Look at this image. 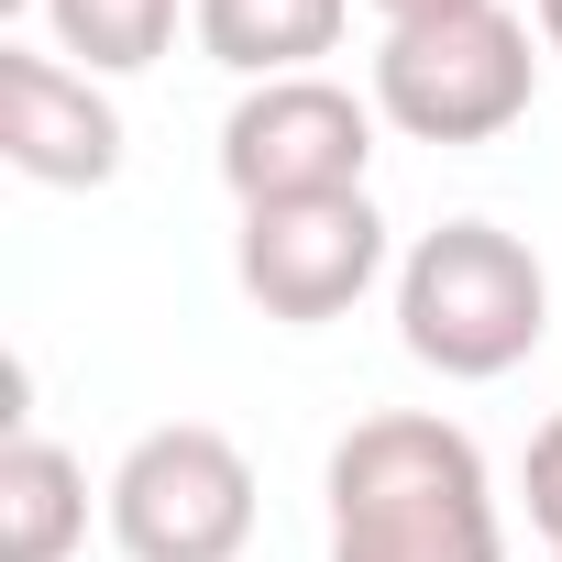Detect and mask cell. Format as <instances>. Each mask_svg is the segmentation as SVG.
Wrapping results in <instances>:
<instances>
[{
	"label": "cell",
	"mask_w": 562,
	"mask_h": 562,
	"mask_svg": "<svg viewBox=\"0 0 562 562\" xmlns=\"http://www.w3.org/2000/svg\"><path fill=\"white\" fill-rule=\"evenodd\" d=\"M89 540V474L67 441L12 430L0 441V562H67Z\"/></svg>",
	"instance_id": "obj_9"
},
{
	"label": "cell",
	"mask_w": 562,
	"mask_h": 562,
	"mask_svg": "<svg viewBox=\"0 0 562 562\" xmlns=\"http://www.w3.org/2000/svg\"><path fill=\"white\" fill-rule=\"evenodd\" d=\"M232 276L265 321L288 331H321L342 321L375 276H386V221L375 199H276V210H243V243H232Z\"/></svg>",
	"instance_id": "obj_6"
},
{
	"label": "cell",
	"mask_w": 562,
	"mask_h": 562,
	"mask_svg": "<svg viewBox=\"0 0 562 562\" xmlns=\"http://www.w3.org/2000/svg\"><path fill=\"white\" fill-rule=\"evenodd\" d=\"M518 485H529V529H540V540L562 551V419H551V430L529 441V474H518Z\"/></svg>",
	"instance_id": "obj_11"
},
{
	"label": "cell",
	"mask_w": 562,
	"mask_h": 562,
	"mask_svg": "<svg viewBox=\"0 0 562 562\" xmlns=\"http://www.w3.org/2000/svg\"><path fill=\"white\" fill-rule=\"evenodd\" d=\"M0 155L34 188H111L122 177V111L89 67H56L34 45H0Z\"/></svg>",
	"instance_id": "obj_7"
},
{
	"label": "cell",
	"mask_w": 562,
	"mask_h": 562,
	"mask_svg": "<svg viewBox=\"0 0 562 562\" xmlns=\"http://www.w3.org/2000/svg\"><path fill=\"white\" fill-rule=\"evenodd\" d=\"M529 89H540V56L507 0L386 23V45H375V122H397L408 144H496L529 111Z\"/></svg>",
	"instance_id": "obj_3"
},
{
	"label": "cell",
	"mask_w": 562,
	"mask_h": 562,
	"mask_svg": "<svg viewBox=\"0 0 562 562\" xmlns=\"http://www.w3.org/2000/svg\"><path fill=\"white\" fill-rule=\"evenodd\" d=\"M331 562H507V518L474 430L430 408L353 419L331 452Z\"/></svg>",
	"instance_id": "obj_1"
},
{
	"label": "cell",
	"mask_w": 562,
	"mask_h": 562,
	"mask_svg": "<svg viewBox=\"0 0 562 562\" xmlns=\"http://www.w3.org/2000/svg\"><path fill=\"white\" fill-rule=\"evenodd\" d=\"M540 45H551V56H562V0H540Z\"/></svg>",
	"instance_id": "obj_13"
},
{
	"label": "cell",
	"mask_w": 562,
	"mask_h": 562,
	"mask_svg": "<svg viewBox=\"0 0 562 562\" xmlns=\"http://www.w3.org/2000/svg\"><path fill=\"white\" fill-rule=\"evenodd\" d=\"M551 562H562V551H551Z\"/></svg>",
	"instance_id": "obj_15"
},
{
	"label": "cell",
	"mask_w": 562,
	"mask_h": 562,
	"mask_svg": "<svg viewBox=\"0 0 562 562\" xmlns=\"http://www.w3.org/2000/svg\"><path fill=\"white\" fill-rule=\"evenodd\" d=\"M540 331H551V276H540V254H529L518 232H496V221H441V232L408 243V265H397V342H408L430 375L485 386V375L529 364Z\"/></svg>",
	"instance_id": "obj_2"
},
{
	"label": "cell",
	"mask_w": 562,
	"mask_h": 562,
	"mask_svg": "<svg viewBox=\"0 0 562 562\" xmlns=\"http://www.w3.org/2000/svg\"><path fill=\"white\" fill-rule=\"evenodd\" d=\"M386 23H430V12H463V0H375Z\"/></svg>",
	"instance_id": "obj_12"
},
{
	"label": "cell",
	"mask_w": 562,
	"mask_h": 562,
	"mask_svg": "<svg viewBox=\"0 0 562 562\" xmlns=\"http://www.w3.org/2000/svg\"><path fill=\"white\" fill-rule=\"evenodd\" d=\"M364 166H375V100H353L342 78H265L221 122V177H232L243 210L353 199Z\"/></svg>",
	"instance_id": "obj_5"
},
{
	"label": "cell",
	"mask_w": 562,
	"mask_h": 562,
	"mask_svg": "<svg viewBox=\"0 0 562 562\" xmlns=\"http://www.w3.org/2000/svg\"><path fill=\"white\" fill-rule=\"evenodd\" d=\"M177 12H199V0H45L56 56H78L89 78H144L177 45Z\"/></svg>",
	"instance_id": "obj_10"
},
{
	"label": "cell",
	"mask_w": 562,
	"mask_h": 562,
	"mask_svg": "<svg viewBox=\"0 0 562 562\" xmlns=\"http://www.w3.org/2000/svg\"><path fill=\"white\" fill-rule=\"evenodd\" d=\"M0 12H34V0H0Z\"/></svg>",
	"instance_id": "obj_14"
},
{
	"label": "cell",
	"mask_w": 562,
	"mask_h": 562,
	"mask_svg": "<svg viewBox=\"0 0 562 562\" xmlns=\"http://www.w3.org/2000/svg\"><path fill=\"white\" fill-rule=\"evenodd\" d=\"M111 540L133 562H232L254 540V463L210 419H166L111 474Z\"/></svg>",
	"instance_id": "obj_4"
},
{
	"label": "cell",
	"mask_w": 562,
	"mask_h": 562,
	"mask_svg": "<svg viewBox=\"0 0 562 562\" xmlns=\"http://www.w3.org/2000/svg\"><path fill=\"white\" fill-rule=\"evenodd\" d=\"M199 56L210 67H232V78H310V56H331L342 45V23H353V0H199Z\"/></svg>",
	"instance_id": "obj_8"
}]
</instances>
